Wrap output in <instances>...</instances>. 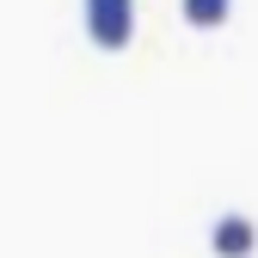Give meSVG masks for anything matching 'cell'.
<instances>
[{
    "label": "cell",
    "instance_id": "obj_1",
    "mask_svg": "<svg viewBox=\"0 0 258 258\" xmlns=\"http://www.w3.org/2000/svg\"><path fill=\"white\" fill-rule=\"evenodd\" d=\"M86 37L99 49H129L136 37V0H86Z\"/></svg>",
    "mask_w": 258,
    "mask_h": 258
},
{
    "label": "cell",
    "instance_id": "obj_2",
    "mask_svg": "<svg viewBox=\"0 0 258 258\" xmlns=\"http://www.w3.org/2000/svg\"><path fill=\"white\" fill-rule=\"evenodd\" d=\"M209 252H215V258H252V252H258V228H252V215H221L215 234H209Z\"/></svg>",
    "mask_w": 258,
    "mask_h": 258
},
{
    "label": "cell",
    "instance_id": "obj_3",
    "mask_svg": "<svg viewBox=\"0 0 258 258\" xmlns=\"http://www.w3.org/2000/svg\"><path fill=\"white\" fill-rule=\"evenodd\" d=\"M178 13H184V25H197V31H221L228 13H234V0H178Z\"/></svg>",
    "mask_w": 258,
    "mask_h": 258
}]
</instances>
